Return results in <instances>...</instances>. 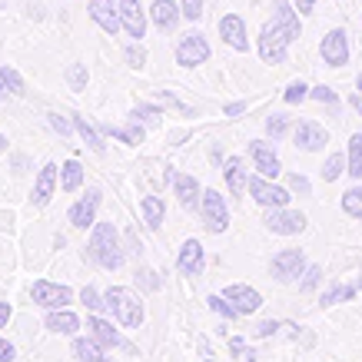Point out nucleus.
I'll return each instance as SVG.
<instances>
[{
    "mask_svg": "<svg viewBox=\"0 0 362 362\" xmlns=\"http://www.w3.org/2000/svg\"><path fill=\"white\" fill-rule=\"evenodd\" d=\"M87 256H90V263H97L100 269H110V273L127 263V246H123L120 233H117L113 223H97L90 230Z\"/></svg>",
    "mask_w": 362,
    "mask_h": 362,
    "instance_id": "obj_1",
    "label": "nucleus"
},
{
    "mask_svg": "<svg viewBox=\"0 0 362 362\" xmlns=\"http://www.w3.org/2000/svg\"><path fill=\"white\" fill-rule=\"evenodd\" d=\"M103 296H107V309L123 329H140L143 319H146V309L127 286H110V289H103Z\"/></svg>",
    "mask_w": 362,
    "mask_h": 362,
    "instance_id": "obj_2",
    "label": "nucleus"
},
{
    "mask_svg": "<svg viewBox=\"0 0 362 362\" xmlns=\"http://www.w3.org/2000/svg\"><path fill=\"white\" fill-rule=\"evenodd\" d=\"M252 197V203H259L263 209H279V206H289L293 203V189L289 187H279L276 180H269V176L256 173L250 176V189H246Z\"/></svg>",
    "mask_w": 362,
    "mask_h": 362,
    "instance_id": "obj_3",
    "label": "nucleus"
},
{
    "mask_svg": "<svg viewBox=\"0 0 362 362\" xmlns=\"http://www.w3.org/2000/svg\"><path fill=\"white\" fill-rule=\"evenodd\" d=\"M163 183L166 187H173V197L180 199V206L189 209V213H199V203H203V187H199V180L193 173H176L166 166L163 173Z\"/></svg>",
    "mask_w": 362,
    "mask_h": 362,
    "instance_id": "obj_4",
    "label": "nucleus"
},
{
    "mask_svg": "<svg viewBox=\"0 0 362 362\" xmlns=\"http://www.w3.org/2000/svg\"><path fill=\"white\" fill-rule=\"evenodd\" d=\"M199 216H203V226L216 236L230 230V203H226V197H220V189H203Z\"/></svg>",
    "mask_w": 362,
    "mask_h": 362,
    "instance_id": "obj_5",
    "label": "nucleus"
},
{
    "mask_svg": "<svg viewBox=\"0 0 362 362\" xmlns=\"http://www.w3.org/2000/svg\"><path fill=\"white\" fill-rule=\"evenodd\" d=\"M306 266L309 263H306V252L303 250H279L273 259H269V276H273L276 283L289 286L306 273Z\"/></svg>",
    "mask_w": 362,
    "mask_h": 362,
    "instance_id": "obj_6",
    "label": "nucleus"
},
{
    "mask_svg": "<svg viewBox=\"0 0 362 362\" xmlns=\"http://www.w3.org/2000/svg\"><path fill=\"white\" fill-rule=\"evenodd\" d=\"M87 332L100 346H107V349H123V352H130V356H136V346L130 339H123L120 329H113V322L103 313H87Z\"/></svg>",
    "mask_w": 362,
    "mask_h": 362,
    "instance_id": "obj_7",
    "label": "nucleus"
},
{
    "mask_svg": "<svg viewBox=\"0 0 362 362\" xmlns=\"http://www.w3.org/2000/svg\"><path fill=\"white\" fill-rule=\"evenodd\" d=\"M256 50L263 57V64H286V54H289V37H286L273 21L263 23V30H259V40H256Z\"/></svg>",
    "mask_w": 362,
    "mask_h": 362,
    "instance_id": "obj_8",
    "label": "nucleus"
},
{
    "mask_svg": "<svg viewBox=\"0 0 362 362\" xmlns=\"http://www.w3.org/2000/svg\"><path fill=\"white\" fill-rule=\"evenodd\" d=\"M209 60V40L199 30H189L180 37L176 44V64L183 70H193V66H203Z\"/></svg>",
    "mask_w": 362,
    "mask_h": 362,
    "instance_id": "obj_9",
    "label": "nucleus"
},
{
    "mask_svg": "<svg viewBox=\"0 0 362 362\" xmlns=\"http://www.w3.org/2000/svg\"><path fill=\"white\" fill-rule=\"evenodd\" d=\"M30 299H33V306H40V309H66L74 303V289L64 283L37 279V283L30 286Z\"/></svg>",
    "mask_w": 362,
    "mask_h": 362,
    "instance_id": "obj_10",
    "label": "nucleus"
},
{
    "mask_svg": "<svg viewBox=\"0 0 362 362\" xmlns=\"http://www.w3.org/2000/svg\"><path fill=\"white\" fill-rule=\"evenodd\" d=\"M100 203H103V193H100L97 187H90L87 197H80L77 203L70 206V213H66L70 226H74V230H93V226H97Z\"/></svg>",
    "mask_w": 362,
    "mask_h": 362,
    "instance_id": "obj_11",
    "label": "nucleus"
},
{
    "mask_svg": "<svg viewBox=\"0 0 362 362\" xmlns=\"http://www.w3.org/2000/svg\"><path fill=\"white\" fill-rule=\"evenodd\" d=\"M319 57H322L326 66H346L349 64V33L342 30V27L329 30L319 40Z\"/></svg>",
    "mask_w": 362,
    "mask_h": 362,
    "instance_id": "obj_12",
    "label": "nucleus"
},
{
    "mask_svg": "<svg viewBox=\"0 0 362 362\" xmlns=\"http://www.w3.org/2000/svg\"><path fill=\"white\" fill-rule=\"evenodd\" d=\"M57 187H60V166L57 163H44L33 176V189H30V203L37 209H44L54 199Z\"/></svg>",
    "mask_w": 362,
    "mask_h": 362,
    "instance_id": "obj_13",
    "label": "nucleus"
},
{
    "mask_svg": "<svg viewBox=\"0 0 362 362\" xmlns=\"http://www.w3.org/2000/svg\"><path fill=\"white\" fill-rule=\"evenodd\" d=\"M266 230L276 233V236H299L306 230V216L299 209H289V206H279V209H269L266 213Z\"/></svg>",
    "mask_w": 362,
    "mask_h": 362,
    "instance_id": "obj_14",
    "label": "nucleus"
},
{
    "mask_svg": "<svg viewBox=\"0 0 362 362\" xmlns=\"http://www.w3.org/2000/svg\"><path fill=\"white\" fill-rule=\"evenodd\" d=\"M293 143H296V150H303V153H319V150H326L329 133H326V127H319L316 120H299L293 127Z\"/></svg>",
    "mask_w": 362,
    "mask_h": 362,
    "instance_id": "obj_15",
    "label": "nucleus"
},
{
    "mask_svg": "<svg viewBox=\"0 0 362 362\" xmlns=\"http://www.w3.org/2000/svg\"><path fill=\"white\" fill-rule=\"evenodd\" d=\"M176 269H180V276H187V279L203 276V269H206V250H203V243L199 240L183 243L180 252H176Z\"/></svg>",
    "mask_w": 362,
    "mask_h": 362,
    "instance_id": "obj_16",
    "label": "nucleus"
},
{
    "mask_svg": "<svg viewBox=\"0 0 362 362\" xmlns=\"http://www.w3.org/2000/svg\"><path fill=\"white\" fill-rule=\"evenodd\" d=\"M87 13H90V21L97 23L103 33H110V37L123 30V23H120V0H90Z\"/></svg>",
    "mask_w": 362,
    "mask_h": 362,
    "instance_id": "obj_17",
    "label": "nucleus"
},
{
    "mask_svg": "<svg viewBox=\"0 0 362 362\" xmlns=\"http://www.w3.org/2000/svg\"><path fill=\"white\" fill-rule=\"evenodd\" d=\"M250 160H252V170H256V173H263V176H269V180H276V176L283 173V160H279V153H276L273 143L252 140L250 143Z\"/></svg>",
    "mask_w": 362,
    "mask_h": 362,
    "instance_id": "obj_18",
    "label": "nucleus"
},
{
    "mask_svg": "<svg viewBox=\"0 0 362 362\" xmlns=\"http://www.w3.org/2000/svg\"><path fill=\"white\" fill-rule=\"evenodd\" d=\"M120 23L127 37L143 40L146 37V23H150V11L143 7L140 0H120Z\"/></svg>",
    "mask_w": 362,
    "mask_h": 362,
    "instance_id": "obj_19",
    "label": "nucleus"
},
{
    "mask_svg": "<svg viewBox=\"0 0 362 362\" xmlns=\"http://www.w3.org/2000/svg\"><path fill=\"white\" fill-rule=\"evenodd\" d=\"M299 17H303V13L293 7V0H276V4H273V17H269V21H273L276 27L286 33V37H289V44H296L299 33H303V21H299Z\"/></svg>",
    "mask_w": 362,
    "mask_h": 362,
    "instance_id": "obj_20",
    "label": "nucleus"
},
{
    "mask_svg": "<svg viewBox=\"0 0 362 362\" xmlns=\"http://www.w3.org/2000/svg\"><path fill=\"white\" fill-rule=\"evenodd\" d=\"M220 37H223V44L233 47L236 54H246V50H250V33H246V21H243L240 13L220 17Z\"/></svg>",
    "mask_w": 362,
    "mask_h": 362,
    "instance_id": "obj_21",
    "label": "nucleus"
},
{
    "mask_svg": "<svg viewBox=\"0 0 362 362\" xmlns=\"http://www.w3.org/2000/svg\"><path fill=\"white\" fill-rule=\"evenodd\" d=\"M223 296L240 309V316H252V313H259V309H263V296H259V289H252V286L233 283V286L223 289Z\"/></svg>",
    "mask_w": 362,
    "mask_h": 362,
    "instance_id": "obj_22",
    "label": "nucleus"
},
{
    "mask_svg": "<svg viewBox=\"0 0 362 362\" xmlns=\"http://www.w3.org/2000/svg\"><path fill=\"white\" fill-rule=\"evenodd\" d=\"M223 180H226V189H230L233 197H246V189H250L246 160H243V156H226V163H223Z\"/></svg>",
    "mask_w": 362,
    "mask_h": 362,
    "instance_id": "obj_23",
    "label": "nucleus"
},
{
    "mask_svg": "<svg viewBox=\"0 0 362 362\" xmlns=\"http://www.w3.org/2000/svg\"><path fill=\"white\" fill-rule=\"evenodd\" d=\"M44 326L50 332H57V336H77V332L83 329L80 316H77V313H70V306H66V309H47Z\"/></svg>",
    "mask_w": 362,
    "mask_h": 362,
    "instance_id": "obj_24",
    "label": "nucleus"
},
{
    "mask_svg": "<svg viewBox=\"0 0 362 362\" xmlns=\"http://www.w3.org/2000/svg\"><path fill=\"white\" fill-rule=\"evenodd\" d=\"M74 359L77 362H113V356L107 346H100L87 332V336H74Z\"/></svg>",
    "mask_w": 362,
    "mask_h": 362,
    "instance_id": "obj_25",
    "label": "nucleus"
},
{
    "mask_svg": "<svg viewBox=\"0 0 362 362\" xmlns=\"http://www.w3.org/2000/svg\"><path fill=\"white\" fill-rule=\"evenodd\" d=\"M180 21H183L180 4H173V0H156V4H150V23H153V27H160V30H173Z\"/></svg>",
    "mask_w": 362,
    "mask_h": 362,
    "instance_id": "obj_26",
    "label": "nucleus"
},
{
    "mask_svg": "<svg viewBox=\"0 0 362 362\" xmlns=\"http://www.w3.org/2000/svg\"><path fill=\"white\" fill-rule=\"evenodd\" d=\"M100 130L107 133V136H113V140L127 143V146H140L143 136H146V127H143L140 120H133V117H130L127 127H100Z\"/></svg>",
    "mask_w": 362,
    "mask_h": 362,
    "instance_id": "obj_27",
    "label": "nucleus"
},
{
    "mask_svg": "<svg viewBox=\"0 0 362 362\" xmlns=\"http://www.w3.org/2000/svg\"><path fill=\"white\" fill-rule=\"evenodd\" d=\"M140 216H143V223H146L150 230H160V226H163V220H166L163 197H143L140 199Z\"/></svg>",
    "mask_w": 362,
    "mask_h": 362,
    "instance_id": "obj_28",
    "label": "nucleus"
},
{
    "mask_svg": "<svg viewBox=\"0 0 362 362\" xmlns=\"http://www.w3.org/2000/svg\"><path fill=\"white\" fill-rule=\"evenodd\" d=\"M83 183H87V170L80 166V160H66L60 166V189L64 193H77Z\"/></svg>",
    "mask_w": 362,
    "mask_h": 362,
    "instance_id": "obj_29",
    "label": "nucleus"
},
{
    "mask_svg": "<svg viewBox=\"0 0 362 362\" xmlns=\"http://www.w3.org/2000/svg\"><path fill=\"white\" fill-rule=\"evenodd\" d=\"M74 127H77L80 140L87 143L90 150H93V153H97V156H103V153H107V146H103V136H100V133H103V130H97V127H93V123H90L87 117H74Z\"/></svg>",
    "mask_w": 362,
    "mask_h": 362,
    "instance_id": "obj_30",
    "label": "nucleus"
},
{
    "mask_svg": "<svg viewBox=\"0 0 362 362\" xmlns=\"http://www.w3.org/2000/svg\"><path fill=\"white\" fill-rule=\"evenodd\" d=\"M356 293H359V286L352 283V286H329V289H326V293H322V296H319V306L326 309V306H336V303H352V299H356Z\"/></svg>",
    "mask_w": 362,
    "mask_h": 362,
    "instance_id": "obj_31",
    "label": "nucleus"
},
{
    "mask_svg": "<svg viewBox=\"0 0 362 362\" xmlns=\"http://www.w3.org/2000/svg\"><path fill=\"white\" fill-rule=\"evenodd\" d=\"M346 163H349L346 173H349L352 180H362V133H352L349 136V146H346Z\"/></svg>",
    "mask_w": 362,
    "mask_h": 362,
    "instance_id": "obj_32",
    "label": "nucleus"
},
{
    "mask_svg": "<svg viewBox=\"0 0 362 362\" xmlns=\"http://www.w3.org/2000/svg\"><path fill=\"white\" fill-rule=\"evenodd\" d=\"M349 170V163H346V153H329L326 156V163H322V170H319V176L326 180V183H336L342 173Z\"/></svg>",
    "mask_w": 362,
    "mask_h": 362,
    "instance_id": "obj_33",
    "label": "nucleus"
},
{
    "mask_svg": "<svg viewBox=\"0 0 362 362\" xmlns=\"http://www.w3.org/2000/svg\"><path fill=\"white\" fill-rule=\"evenodd\" d=\"M339 206L346 216H352V220H362V187H349L346 193H342Z\"/></svg>",
    "mask_w": 362,
    "mask_h": 362,
    "instance_id": "obj_34",
    "label": "nucleus"
},
{
    "mask_svg": "<svg viewBox=\"0 0 362 362\" xmlns=\"http://www.w3.org/2000/svg\"><path fill=\"white\" fill-rule=\"evenodd\" d=\"M133 120H140L143 127H156L160 123V117H163V107H156V103H136L130 110Z\"/></svg>",
    "mask_w": 362,
    "mask_h": 362,
    "instance_id": "obj_35",
    "label": "nucleus"
},
{
    "mask_svg": "<svg viewBox=\"0 0 362 362\" xmlns=\"http://www.w3.org/2000/svg\"><path fill=\"white\" fill-rule=\"evenodd\" d=\"M0 83L7 87L11 97H23V93H27V83H23V77L13 70V66H0Z\"/></svg>",
    "mask_w": 362,
    "mask_h": 362,
    "instance_id": "obj_36",
    "label": "nucleus"
},
{
    "mask_svg": "<svg viewBox=\"0 0 362 362\" xmlns=\"http://www.w3.org/2000/svg\"><path fill=\"white\" fill-rule=\"evenodd\" d=\"M80 303L87 306V313H107V296L100 293L97 286H83L80 289Z\"/></svg>",
    "mask_w": 362,
    "mask_h": 362,
    "instance_id": "obj_37",
    "label": "nucleus"
},
{
    "mask_svg": "<svg viewBox=\"0 0 362 362\" xmlns=\"http://www.w3.org/2000/svg\"><path fill=\"white\" fill-rule=\"evenodd\" d=\"M266 133H269L273 140H283L286 133H293V117H286V113H273V117H266Z\"/></svg>",
    "mask_w": 362,
    "mask_h": 362,
    "instance_id": "obj_38",
    "label": "nucleus"
},
{
    "mask_svg": "<svg viewBox=\"0 0 362 362\" xmlns=\"http://www.w3.org/2000/svg\"><path fill=\"white\" fill-rule=\"evenodd\" d=\"M66 83H70V90H87L90 83V74H87V64H70L66 66Z\"/></svg>",
    "mask_w": 362,
    "mask_h": 362,
    "instance_id": "obj_39",
    "label": "nucleus"
},
{
    "mask_svg": "<svg viewBox=\"0 0 362 362\" xmlns=\"http://www.w3.org/2000/svg\"><path fill=\"white\" fill-rule=\"evenodd\" d=\"M206 303H209V309H213L216 316H223V319H240V309L233 306V303H230L226 296H220V293H213V296H209Z\"/></svg>",
    "mask_w": 362,
    "mask_h": 362,
    "instance_id": "obj_40",
    "label": "nucleus"
},
{
    "mask_svg": "<svg viewBox=\"0 0 362 362\" xmlns=\"http://www.w3.org/2000/svg\"><path fill=\"white\" fill-rule=\"evenodd\" d=\"M123 60H127L130 70H143V66H146V50H143L140 40H133V44L123 50Z\"/></svg>",
    "mask_w": 362,
    "mask_h": 362,
    "instance_id": "obj_41",
    "label": "nucleus"
},
{
    "mask_svg": "<svg viewBox=\"0 0 362 362\" xmlns=\"http://www.w3.org/2000/svg\"><path fill=\"white\" fill-rule=\"evenodd\" d=\"M309 90H313V87H306L303 80H293V83H289V87L283 90V100H286V103H289V107H296V103H303V100H309Z\"/></svg>",
    "mask_w": 362,
    "mask_h": 362,
    "instance_id": "obj_42",
    "label": "nucleus"
},
{
    "mask_svg": "<svg viewBox=\"0 0 362 362\" xmlns=\"http://www.w3.org/2000/svg\"><path fill=\"white\" fill-rule=\"evenodd\" d=\"M47 123H50V130L60 133V136H70V133H77L74 127V117H60V113H47Z\"/></svg>",
    "mask_w": 362,
    "mask_h": 362,
    "instance_id": "obj_43",
    "label": "nucleus"
},
{
    "mask_svg": "<svg viewBox=\"0 0 362 362\" xmlns=\"http://www.w3.org/2000/svg\"><path fill=\"white\" fill-rule=\"evenodd\" d=\"M319 283H322V269L319 266H306V273L299 279V293H313V289H319Z\"/></svg>",
    "mask_w": 362,
    "mask_h": 362,
    "instance_id": "obj_44",
    "label": "nucleus"
},
{
    "mask_svg": "<svg viewBox=\"0 0 362 362\" xmlns=\"http://www.w3.org/2000/svg\"><path fill=\"white\" fill-rule=\"evenodd\" d=\"M309 100H316V103H339V93H336V90L332 87H326V83H319V87H313L309 90Z\"/></svg>",
    "mask_w": 362,
    "mask_h": 362,
    "instance_id": "obj_45",
    "label": "nucleus"
},
{
    "mask_svg": "<svg viewBox=\"0 0 362 362\" xmlns=\"http://www.w3.org/2000/svg\"><path fill=\"white\" fill-rule=\"evenodd\" d=\"M286 187L293 189V193H299V197H309V193H313V183H309L303 173H289L286 176Z\"/></svg>",
    "mask_w": 362,
    "mask_h": 362,
    "instance_id": "obj_46",
    "label": "nucleus"
},
{
    "mask_svg": "<svg viewBox=\"0 0 362 362\" xmlns=\"http://www.w3.org/2000/svg\"><path fill=\"white\" fill-rule=\"evenodd\" d=\"M180 11H183V17L189 23H197L203 17V0H180Z\"/></svg>",
    "mask_w": 362,
    "mask_h": 362,
    "instance_id": "obj_47",
    "label": "nucleus"
},
{
    "mask_svg": "<svg viewBox=\"0 0 362 362\" xmlns=\"http://www.w3.org/2000/svg\"><path fill=\"white\" fill-rule=\"evenodd\" d=\"M136 283H140L146 293H156V289H160V279H156L153 269H136Z\"/></svg>",
    "mask_w": 362,
    "mask_h": 362,
    "instance_id": "obj_48",
    "label": "nucleus"
},
{
    "mask_svg": "<svg viewBox=\"0 0 362 362\" xmlns=\"http://www.w3.org/2000/svg\"><path fill=\"white\" fill-rule=\"evenodd\" d=\"M279 329H283V322H279V319H263V322L256 326V339H269V336H276Z\"/></svg>",
    "mask_w": 362,
    "mask_h": 362,
    "instance_id": "obj_49",
    "label": "nucleus"
},
{
    "mask_svg": "<svg viewBox=\"0 0 362 362\" xmlns=\"http://www.w3.org/2000/svg\"><path fill=\"white\" fill-rule=\"evenodd\" d=\"M160 100H163L166 107H173V110H180V113H187V117H193V110H189V107L183 103V100H176L173 93H170V90H160Z\"/></svg>",
    "mask_w": 362,
    "mask_h": 362,
    "instance_id": "obj_50",
    "label": "nucleus"
},
{
    "mask_svg": "<svg viewBox=\"0 0 362 362\" xmlns=\"http://www.w3.org/2000/svg\"><path fill=\"white\" fill-rule=\"evenodd\" d=\"M17 359V349H13L11 339H0V362H13Z\"/></svg>",
    "mask_w": 362,
    "mask_h": 362,
    "instance_id": "obj_51",
    "label": "nucleus"
},
{
    "mask_svg": "<svg viewBox=\"0 0 362 362\" xmlns=\"http://www.w3.org/2000/svg\"><path fill=\"white\" fill-rule=\"evenodd\" d=\"M11 316H13L11 303H4V299H0V329H7V322H11Z\"/></svg>",
    "mask_w": 362,
    "mask_h": 362,
    "instance_id": "obj_52",
    "label": "nucleus"
},
{
    "mask_svg": "<svg viewBox=\"0 0 362 362\" xmlns=\"http://www.w3.org/2000/svg\"><path fill=\"white\" fill-rule=\"evenodd\" d=\"M230 352L243 359V352H250V349H246V339H240V336H233V339H230Z\"/></svg>",
    "mask_w": 362,
    "mask_h": 362,
    "instance_id": "obj_53",
    "label": "nucleus"
},
{
    "mask_svg": "<svg viewBox=\"0 0 362 362\" xmlns=\"http://www.w3.org/2000/svg\"><path fill=\"white\" fill-rule=\"evenodd\" d=\"M293 7H296V11L303 13V17H306V13L316 11V0H293Z\"/></svg>",
    "mask_w": 362,
    "mask_h": 362,
    "instance_id": "obj_54",
    "label": "nucleus"
},
{
    "mask_svg": "<svg viewBox=\"0 0 362 362\" xmlns=\"http://www.w3.org/2000/svg\"><path fill=\"white\" fill-rule=\"evenodd\" d=\"M246 110V103L243 100H233V103H226V117H236V113Z\"/></svg>",
    "mask_w": 362,
    "mask_h": 362,
    "instance_id": "obj_55",
    "label": "nucleus"
},
{
    "mask_svg": "<svg viewBox=\"0 0 362 362\" xmlns=\"http://www.w3.org/2000/svg\"><path fill=\"white\" fill-rule=\"evenodd\" d=\"M209 160H213V163H216V166H223V163H226V156H223V150H220V146H213V150H209Z\"/></svg>",
    "mask_w": 362,
    "mask_h": 362,
    "instance_id": "obj_56",
    "label": "nucleus"
},
{
    "mask_svg": "<svg viewBox=\"0 0 362 362\" xmlns=\"http://www.w3.org/2000/svg\"><path fill=\"white\" fill-rule=\"evenodd\" d=\"M349 103H352V107H356V110L362 113V93H352V97H349Z\"/></svg>",
    "mask_w": 362,
    "mask_h": 362,
    "instance_id": "obj_57",
    "label": "nucleus"
},
{
    "mask_svg": "<svg viewBox=\"0 0 362 362\" xmlns=\"http://www.w3.org/2000/svg\"><path fill=\"white\" fill-rule=\"evenodd\" d=\"M7 153V136H4V133H0V156Z\"/></svg>",
    "mask_w": 362,
    "mask_h": 362,
    "instance_id": "obj_58",
    "label": "nucleus"
},
{
    "mask_svg": "<svg viewBox=\"0 0 362 362\" xmlns=\"http://www.w3.org/2000/svg\"><path fill=\"white\" fill-rule=\"evenodd\" d=\"M243 362H259V359H256L252 352H246V356H243Z\"/></svg>",
    "mask_w": 362,
    "mask_h": 362,
    "instance_id": "obj_59",
    "label": "nucleus"
},
{
    "mask_svg": "<svg viewBox=\"0 0 362 362\" xmlns=\"http://www.w3.org/2000/svg\"><path fill=\"white\" fill-rule=\"evenodd\" d=\"M4 97H7V87H4V83H0V100H4Z\"/></svg>",
    "mask_w": 362,
    "mask_h": 362,
    "instance_id": "obj_60",
    "label": "nucleus"
},
{
    "mask_svg": "<svg viewBox=\"0 0 362 362\" xmlns=\"http://www.w3.org/2000/svg\"><path fill=\"white\" fill-rule=\"evenodd\" d=\"M356 87H359V93H362V77H359V80H356Z\"/></svg>",
    "mask_w": 362,
    "mask_h": 362,
    "instance_id": "obj_61",
    "label": "nucleus"
},
{
    "mask_svg": "<svg viewBox=\"0 0 362 362\" xmlns=\"http://www.w3.org/2000/svg\"><path fill=\"white\" fill-rule=\"evenodd\" d=\"M356 286H359V289H362V273H359V279H356Z\"/></svg>",
    "mask_w": 362,
    "mask_h": 362,
    "instance_id": "obj_62",
    "label": "nucleus"
}]
</instances>
